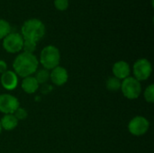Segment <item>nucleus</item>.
Listing matches in <instances>:
<instances>
[{"mask_svg":"<svg viewBox=\"0 0 154 153\" xmlns=\"http://www.w3.org/2000/svg\"><path fill=\"white\" fill-rule=\"evenodd\" d=\"M134 78L138 81H144L150 78L152 72V67L151 62L147 59H139L135 61L133 67Z\"/></svg>","mask_w":154,"mask_h":153,"instance_id":"nucleus-5","label":"nucleus"},{"mask_svg":"<svg viewBox=\"0 0 154 153\" xmlns=\"http://www.w3.org/2000/svg\"><path fill=\"white\" fill-rule=\"evenodd\" d=\"M22 37L23 40L32 41L37 43L45 34V26L43 23L36 18L29 19L22 26Z\"/></svg>","mask_w":154,"mask_h":153,"instance_id":"nucleus-2","label":"nucleus"},{"mask_svg":"<svg viewBox=\"0 0 154 153\" xmlns=\"http://www.w3.org/2000/svg\"><path fill=\"white\" fill-rule=\"evenodd\" d=\"M0 81L3 87L7 90H14L18 85L17 75L11 70H6L5 73L1 74Z\"/></svg>","mask_w":154,"mask_h":153,"instance_id":"nucleus-11","label":"nucleus"},{"mask_svg":"<svg viewBox=\"0 0 154 153\" xmlns=\"http://www.w3.org/2000/svg\"><path fill=\"white\" fill-rule=\"evenodd\" d=\"M7 70V64L4 60H0V74L5 73Z\"/></svg>","mask_w":154,"mask_h":153,"instance_id":"nucleus-21","label":"nucleus"},{"mask_svg":"<svg viewBox=\"0 0 154 153\" xmlns=\"http://www.w3.org/2000/svg\"><path fill=\"white\" fill-rule=\"evenodd\" d=\"M39 60L33 53L23 52L17 55L13 62L14 72L22 78L32 76L38 70Z\"/></svg>","mask_w":154,"mask_h":153,"instance_id":"nucleus-1","label":"nucleus"},{"mask_svg":"<svg viewBox=\"0 0 154 153\" xmlns=\"http://www.w3.org/2000/svg\"><path fill=\"white\" fill-rule=\"evenodd\" d=\"M0 124L2 129L5 131H12L17 127L18 120L14 115H5L0 121Z\"/></svg>","mask_w":154,"mask_h":153,"instance_id":"nucleus-13","label":"nucleus"},{"mask_svg":"<svg viewBox=\"0 0 154 153\" xmlns=\"http://www.w3.org/2000/svg\"><path fill=\"white\" fill-rule=\"evenodd\" d=\"M10 31H11V26L9 23L5 20L0 19V40L7 36L10 33Z\"/></svg>","mask_w":154,"mask_h":153,"instance_id":"nucleus-16","label":"nucleus"},{"mask_svg":"<svg viewBox=\"0 0 154 153\" xmlns=\"http://www.w3.org/2000/svg\"><path fill=\"white\" fill-rule=\"evenodd\" d=\"M23 38L19 33H9L3 40V47L9 53H17L23 49Z\"/></svg>","mask_w":154,"mask_h":153,"instance_id":"nucleus-6","label":"nucleus"},{"mask_svg":"<svg viewBox=\"0 0 154 153\" xmlns=\"http://www.w3.org/2000/svg\"><path fill=\"white\" fill-rule=\"evenodd\" d=\"M50 78L54 85L60 87L67 83L69 78V74L65 68L58 66L53 69H51V72H50Z\"/></svg>","mask_w":154,"mask_h":153,"instance_id":"nucleus-9","label":"nucleus"},{"mask_svg":"<svg viewBox=\"0 0 154 153\" xmlns=\"http://www.w3.org/2000/svg\"><path fill=\"white\" fill-rule=\"evenodd\" d=\"M144 99L148 103H153L154 102V85L151 84L148 86L144 91Z\"/></svg>","mask_w":154,"mask_h":153,"instance_id":"nucleus-18","label":"nucleus"},{"mask_svg":"<svg viewBox=\"0 0 154 153\" xmlns=\"http://www.w3.org/2000/svg\"><path fill=\"white\" fill-rule=\"evenodd\" d=\"M22 88L27 94H33L39 88V84L34 77L29 76L23 78L22 81Z\"/></svg>","mask_w":154,"mask_h":153,"instance_id":"nucleus-12","label":"nucleus"},{"mask_svg":"<svg viewBox=\"0 0 154 153\" xmlns=\"http://www.w3.org/2000/svg\"><path fill=\"white\" fill-rule=\"evenodd\" d=\"M121 82L122 81L119 80L118 78H115V77H112V78H109L106 80V88L109 91L116 92V91H118L121 88Z\"/></svg>","mask_w":154,"mask_h":153,"instance_id":"nucleus-14","label":"nucleus"},{"mask_svg":"<svg viewBox=\"0 0 154 153\" xmlns=\"http://www.w3.org/2000/svg\"><path fill=\"white\" fill-rule=\"evenodd\" d=\"M121 91L127 99H136L142 92V85L134 77H128L121 82Z\"/></svg>","mask_w":154,"mask_h":153,"instance_id":"nucleus-4","label":"nucleus"},{"mask_svg":"<svg viewBox=\"0 0 154 153\" xmlns=\"http://www.w3.org/2000/svg\"><path fill=\"white\" fill-rule=\"evenodd\" d=\"M1 132H2V127H1V124H0V134H1Z\"/></svg>","mask_w":154,"mask_h":153,"instance_id":"nucleus-22","label":"nucleus"},{"mask_svg":"<svg viewBox=\"0 0 154 153\" xmlns=\"http://www.w3.org/2000/svg\"><path fill=\"white\" fill-rule=\"evenodd\" d=\"M54 5L60 11H65L69 7V0H54Z\"/></svg>","mask_w":154,"mask_h":153,"instance_id":"nucleus-20","label":"nucleus"},{"mask_svg":"<svg viewBox=\"0 0 154 153\" xmlns=\"http://www.w3.org/2000/svg\"><path fill=\"white\" fill-rule=\"evenodd\" d=\"M35 79L37 80L38 84H44L50 78V72L47 69H39L35 72L34 76Z\"/></svg>","mask_w":154,"mask_h":153,"instance_id":"nucleus-15","label":"nucleus"},{"mask_svg":"<svg viewBox=\"0 0 154 153\" xmlns=\"http://www.w3.org/2000/svg\"><path fill=\"white\" fill-rule=\"evenodd\" d=\"M60 53L58 48L53 45L44 47L40 55V62L45 69H53L60 65Z\"/></svg>","mask_w":154,"mask_h":153,"instance_id":"nucleus-3","label":"nucleus"},{"mask_svg":"<svg viewBox=\"0 0 154 153\" xmlns=\"http://www.w3.org/2000/svg\"><path fill=\"white\" fill-rule=\"evenodd\" d=\"M22 50H23V52L33 53V51L36 50V42L32 41H29V40H23Z\"/></svg>","mask_w":154,"mask_h":153,"instance_id":"nucleus-17","label":"nucleus"},{"mask_svg":"<svg viewBox=\"0 0 154 153\" xmlns=\"http://www.w3.org/2000/svg\"><path fill=\"white\" fill-rule=\"evenodd\" d=\"M112 71L115 78H118L119 80H124L125 78L129 77L131 73V69L130 65L127 62L124 60H119L113 65Z\"/></svg>","mask_w":154,"mask_h":153,"instance_id":"nucleus-10","label":"nucleus"},{"mask_svg":"<svg viewBox=\"0 0 154 153\" xmlns=\"http://www.w3.org/2000/svg\"><path fill=\"white\" fill-rule=\"evenodd\" d=\"M20 107L18 99L10 94L0 95V112L5 115H13Z\"/></svg>","mask_w":154,"mask_h":153,"instance_id":"nucleus-8","label":"nucleus"},{"mask_svg":"<svg viewBox=\"0 0 154 153\" xmlns=\"http://www.w3.org/2000/svg\"><path fill=\"white\" fill-rule=\"evenodd\" d=\"M150 127L149 121L143 116L134 117L128 124V130L131 134L134 136H142L145 134Z\"/></svg>","mask_w":154,"mask_h":153,"instance_id":"nucleus-7","label":"nucleus"},{"mask_svg":"<svg viewBox=\"0 0 154 153\" xmlns=\"http://www.w3.org/2000/svg\"><path fill=\"white\" fill-rule=\"evenodd\" d=\"M13 115L15 116V118H16L18 121H19V120H24V119H26L27 116H28L27 111H26L24 108H22V107H18Z\"/></svg>","mask_w":154,"mask_h":153,"instance_id":"nucleus-19","label":"nucleus"}]
</instances>
